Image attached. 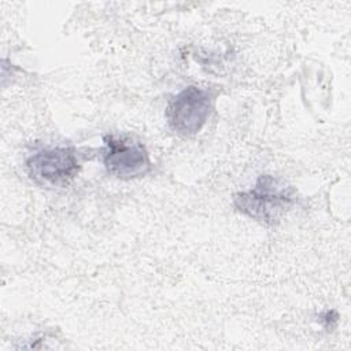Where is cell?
<instances>
[{"label":"cell","instance_id":"obj_1","mask_svg":"<svg viewBox=\"0 0 351 351\" xmlns=\"http://www.w3.org/2000/svg\"><path fill=\"white\" fill-rule=\"evenodd\" d=\"M296 199L292 185L271 174H262L251 189L233 196V207L251 219L274 226L292 208Z\"/></svg>","mask_w":351,"mask_h":351},{"label":"cell","instance_id":"obj_3","mask_svg":"<svg viewBox=\"0 0 351 351\" xmlns=\"http://www.w3.org/2000/svg\"><path fill=\"white\" fill-rule=\"evenodd\" d=\"M80 169L77 152L71 147L43 148L26 160L29 177L43 186H67L78 176Z\"/></svg>","mask_w":351,"mask_h":351},{"label":"cell","instance_id":"obj_4","mask_svg":"<svg viewBox=\"0 0 351 351\" xmlns=\"http://www.w3.org/2000/svg\"><path fill=\"white\" fill-rule=\"evenodd\" d=\"M103 165L106 171L119 180H132L145 176L151 167L147 148L129 137L107 134L103 138Z\"/></svg>","mask_w":351,"mask_h":351},{"label":"cell","instance_id":"obj_5","mask_svg":"<svg viewBox=\"0 0 351 351\" xmlns=\"http://www.w3.org/2000/svg\"><path fill=\"white\" fill-rule=\"evenodd\" d=\"M319 321L326 326V328H333V325L337 321V314L336 311L330 310V311H325L324 314L319 315Z\"/></svg>","mask_w":351,"mask_h":351},{"label":"cell","instance_id":"obj_2","mask_svg":"<svg viewBox=\"0 0 351 351\" xmlns=\"http://www.w3.org/2000/svg\"><path fill=\"white\" fill-rule=\"evenodd\" d=\"M215 103V93L207 88L189 85L173 96L166 107L169 128L181 137L197 134L208 121Z\"/></svg>","mask_w":351,"mask_h":351}]
</instances>
